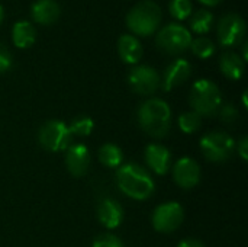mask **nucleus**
<instances>
[{"mask_svg": "<svg viewBox=\"0 0 248 247\" xmlns=\"http://www.w3.org/2000/svg\"><path fill=\"white\" fill-rule=\"evenodd\" d=\"M244 61H247L248 60V51H247V41H244V44H243V57H241Z\"/></svg>", "mask_w": 248, "mask_h": 247, "instance_id": "nucleus-31", "label": "nucleus"}, {"mask_svg": "<svg viewBox=\"0 0 248 247\" xmlns=\"http://www.w3.org/2000/svg\"><path fill=\"white\" fill-rule=\"evenodd\" d=\"M118 52L125 63L137 64L142 57V45L137 36L131 33H124L118 41Z\"/></svg>", "mask_w": 248, "mask_h": 247, "instance_id": "nucleus-16", "label": "nucleus"}, {"mask_svg": "<svg viewBox=\"0 0 248 247\" xmlns=\"http://www.w3.org/2000/svg\"><path fill=\"white\" fill-rule=\"evenodd\" d=\"M12 39L16 47L19 48H28L31 47L36 39V29L35 26L28 20H19L13 25L12 31Z\"/></svg>", "mask_w": 248, "mask_h": 247, "instance_id": "nucleus-19", "label": "nucleus"}, {"mask_svg": "<svg viewBox=\"0 0 248 247\" xmlns=\"http://www.w3.org/2000/svg\"><path fill=\"white\" fill-rule=\"evenodd\" d=\"M202 125V116L196 114L195 111L183 112L179 116V127L185 134H193L196 132Z\"/></svg>", "mask_w": 248, "mask_h": 247, "instance_id": "nucleus-23", "label": "nucleus"}, {"mask_svg": "<svg viewBox=\"0 0 248 247\" xmlns=\"http://www.w3.org/2000/svg\"><path fill=\"white\" fill-rule=\"evenodd\" d=\"M93 127H94L93 119H92L90 116L81 115V116L74 118V119L70 122L68 130H70L71 135H76V137H87V135L92 134Z\"/></svg>", "mask_w": 248, "mask_h": 247, "instance_id": "nucleus-22", "label": "nucleus"}, {"mask_svg": "<svg viewBox=\"0 0 248 247\" xmlns=\"http://www.w3.org/2000/svg\"><path fill=\"white\" fill-rule=\"evenodd\" d=\"M128 83L135 93L151 95L160 87L161 77L157 70L150 66H137L129 71Z\"/></svg>", "mask_w": 248, "mask_h": 247, "instance_id": "nucleus-10", "label": "nucleus"}, {"mask_svg": "<svg viewBox=\"0 0 248 247\" xmlns=\"http://www.w3.org/2000/svg\"><path fill=\"white\" fill-rule=\"evenodd\" d=\"M92 247H124V243L115 234H102L94 239Z\"/></svg>", "mask_w": 248, "mask_h": 247, "instance_id": "nucleus-27", "label": "nucleus"}, {"mask_svg": "<svg viewBox=\"0 0 248 247\" xmlns=\"http://www.w3.org/2000/svg\"><path fill=\"white\" fill-rule=\"evenodd\" d=\"M201 150L203 156L214 163L227 162L235 151L234 138L222 131H211L206 132L201 138Z\"/></svg>", "mask_w": 248, "mask_h": 247, "instance_id": "nucleus-5", "label": "nucleus"}, {"mask_svg": "<svg viewBox=\"0 0 248 247\" xmlns=\"http://www.w3.org/2000/svg\"><path fill=\"white\" fill-rule=\"evenodd\" d=\"M185 220V210L179 202H166L158 205L151 217L153 227L158 233H173L176 231Z\"/></svg>", "mask_w": 248, "mask_h": 247, "instance_id": "nucleus-8", "label": "nucleus"}, {"mask_svg": "<svg viewBox=\"0 0 248 247\" xmlns=\"http://www.w3.org/2000/svg\"><path fill=\"white\" fill-rule=\"evenodd\" d=\"M97 218L103 227L113 230L121 226L124 220V210L118 201L106 198L97 207Z\"/></svg>", "mask_w": 248, "mask_h": 247, "instance_id": "nucleus-15", "label": "nucleus"}, {"mask_svg": "<svg viewBox=\"0 0 248 247\" xmlns=\"http://www.w3.org/2000/svg\"><path fill=\"white\" fill-rule=\"evenodd\" d=\"M218 114H219L221 121L225 122V124H234V122L240 118V112H238V109H237L232 103L221 105Z\"/></svg>", "mask_w": 248, "mask_h": 247, "instance_id": "nucleus-26", "label": "nucleus"}, {"mask_svg": "<svg viewBox=\"0 0 248 247\" xmlns=\"http://www.w3.org/2000/svg\"><path fill=\"white\" fill-rule=\"evenodd\" d=\"M237 150H238L240 156L243 157V160H247L248 159V141L246 137H244V138L240 141V144L237 146Z\"/></svg>", "mask_w": 248, "mask_h": 247, "instance_id": "nucleus-30", "label": "nucleus"}, {"mask_svg": "<svg viewBox=\"0 0 248 247\" xmlns=\"http://www.w3.org/2000/svg\"><path fill=\"white\" fill-rule=\"evenodd\" d=\"M246 35V20L238 13H227L218 22V39L224 47H234Z\"/></svg>", "mask_w": 248, "mask_h": 247, "instance_id": "nucleus-9", "label": "nucleus"}, {"mask_svg": "<svg viewBox=\"0 0 248 247\" xmlns=\"http://www.w3.org/2000/svg\"><path fill=\"white\" fill-rule=\"evenodd\" d=\"M173 178L180 188L192 189L201 181V167L196 160L190 157H182L174 163Z\"/></svg>", "mask_w": 248, "mask_h": 247, "instance_id": "nucleus-11", "label": "nucleus"}, {"mask_svg": "<svg viewBox=\"0 0 248 247\" xmlns=\"http://www.w3.org/2000/svg\"><path fill=\"white\" fill-rule=\"evenodd\" d=\"M177 247H206L201 240H198V239H185V240H182Z\"/></svg>", "mask_w": 248, "mask_h": 247, "instance_id": "nucleus-29", "label": "nucleus"}, {"mask_svg": "<svg viewBox=\"0 0 248 247\" xmlns=\"http://www.w3.org/2000/svg\"><path fill=\"white\" fill-rule=\"evenodd\" d=\"M99 160L103 166L110 169H118L124 162L122 150L112 143H106L99 150Z\"/></svg>", "mask_w": 248, "mask_h": 247, "instance_id": "nucleus-20", "label": "nucleus"}, {"mask_svg": "<svg viewBox=\"0 0 248 247\" xmlns=\"http://www.w3.org/2000/svg\"><path fill=\"white\" fill-rule=\"evenodd\" d=\"M10 67H12V54L6 45L0 44V73L7 71Z\"/></svg>", "mask_w": 248, "mask_h": 247, "instance_id": "nucleus-28", "label": "nucleus"}, {"mask_svg": "<svg viewBox=\"0 0 248 247\" xmlns=\"http://www.w3.org/2000/svg\"><path fill=\"white\" fill-rule=\"evenodd\" d=\"M201 3H203V4H206V6H214V4H218L221 0H199Z\"/></svg>", "mask_w": 248, "mask_h": 247, "instance_id": "nucleus-32", "label": "nucleus"}, {"mask_svg": "<svg viewBox=\"0 0 248 247\" xmlns=\"http://www.w3.org/2000/svg\"><path fill=\"white\" fill-rule=\"evenodd\" d=\"M190 42H192L190 31L186 26L176 22L166 25L157 33V45L169 54H179L186 51L190 47Z\"/></svg>", "mask_w": 248, "mask_h": 247, "instance_id": "nucleus-7", "label": "nucleus"}, {"mask_svg": "<svg viewBox=\"0 0 248 247\" xmlns=\"http://www.w3.org/2000/svg\"><path fill=\"white\" fill-rule=\"evenodd\" d=\"M138 124L153 138H163L169 134L171 125V109L167 102L153 98L141 103L137 112Z\"/></svg>", "mask_w": 248, "mask_h": 247, "instance_id": "nucleus-2", "label": "nucleus"}, {"mask_svg": "<svg viewBox=\"0 0 248 247\" xmlns=\"http://www.w3.org/2000/svg\"><path fill=\"white\" fill-rule=\"evenodd\" d=\"M189 100L193 111L201 116H206V118L215 116L222 105V96L219 87L208 79H201L193 83L190 89Z\"/></svg>", "mask_w": 248, "mask_h": 247, "instance_id": "nucleus-3", "label": "nucleus"}, {"mask_svg": "<svg viewBox=\"0 0 248 247\" xmlns=\"http://www.w3.org/2000/svg\"><path fill=\"white\" fill-rule=\"evenodd\" d=\"M169 9H170V13L176 19H186L192 12V1L190 0H170Z\"/></svg>", "mask_w": 248, "mask_h": 247, "instance_id": "nucleus-25", "label": "nucleus"}, {"mask_svg": "<svg viewBox=\"0 0 248 247\" xmlns=\"http://www.w3.org/2000/svg\"><path fill=\"white\" fill-rule=\"evenodd\" d=\"M71 138L73 135L68 130V125L57 119L45 122L38 132L39 144L52 153L67 150L71 144Z\"/></svg>", "mask_w": 248, "mask_h": 247, "instance_id": "nucleus-6", "label": "nucleus"}, {"mask_svg": "<svg viewBox=\"0 0 248 247\" xmlns=\"http://www.w3.org/2000/svg\"><path fill=\"white\" fill-rule=\"evenodd\" d=\"M214 22V13L208 9H199L190 19V28L192 31L198 33H206Z\"/></svg>", "mask_w": 248, "mask_h": 247, "instance_id": "nucleus-21", "label": "nucleus"}, {"mask_svg": "<svg viewBox=\"0 0 248 247\" xmlns=\"http://www.w3.org/2000/svg\"><path fill=\"white\" fill-rule=\"evenodd\" d=\"M145 163L155 175H166L171 165V153L161 144H150L145 148Z\"/></svg>", "mask_w": 248, "mask_h": 247, "instance_id": "nucleus-14", "label": "nucleus"}, {"mask_svg": "<svg viewBox=\"0 0 248 247\" xmlns=\"http://www.w3.org/2000/svg\"><path fill=\"white\" fill-rule=\"evenodd\" d=\"M219 67L221 71L231 80H238L241 79L243 73H244V67H246V61L232 51H227L221 55L219 60Z\"/></svg>", "mask_w": 248, "mask_h": 247, "instance_id": "nucleus-18", "label": "nucleus"}, {"mask_svg": "<svg viewBox=\"0 0 248 247\" xmlns=\"http://www.w3.org/2000/svg\"><path fill=\"white\" fill-rule=\"evenodd\" d=\"M161 22V9L153 0L137 3L126 15L128 28L137 35H151Z\"/></svg>", "mask_w": 248, "mask_h": 247, "instance_id": "nucleus-4", "label": "nucleus"}, {"mask_svg": "<svg viewBox=\"0 0 248 247\" xmlns=\"http://www.w3.org/2000/svg\"><path fill=\"white\" fill-rule=\"evenodd\" d=\"M190 48L193 54L199 58H209L215 52V44L212 42V39L206 36H199L196 39H192Z\"/></svg>", "mask_w": 248, "mask_h": 247, "instance_id": "nucleus-24", "label": "nucleus"}, {"mask_svg": "<svg viewBox=\"0 0 248 247\" xmlns=\"http://www.w3.org/2000/svg\"><path fill=\"white\" fill-rule=\"evenodd\" d=\"M3 15H4V10H3V6L0 4V22H1V19H3Z\"/></svg>", "mask_w": 248, "mask_h": 247, "instance_id": "nucleus-33", "label": "nucleus"}, {"mask_svg": "<svg viewBox=\"0 0 248 247\" xmlns=\"http://www.w3.org/2000/svg\"><path fill=\"white\" fill-rule=\"evenodd\" d=\"M65 165L68 172L74 178H81L87 173L90 166V151L84 144L70 146L65 156Z\"/></svg>", "mask_w": 248, "mask_h": 247, "instance_id": "nucleus-12", "label": "nucleus"}, {"mask_svg": "<svg viewBox=\"0 0 248 247\" xmlns=\"http://www.w3.org/2000/svg\"><path fill=\"white\" fill-rule=\"evenodd\" d=\"M116 185L122 194L137 201L151 198L155 191V185L150 173L137 163H126L118 167Z\"/></svg>", "mask_w": 248, "mask_h": 247, "instance_id": "nucleus-1", "label": "nucleus"}, {"mask_svg": "<svg viewBox=\"0 0 248 247\" xmlns=\"http://www.w3.org/2000/svg\"><path fill=\"white\" fill-rule=\"evenodd\" d=\"M190 73H192V66L187 60H185V58L174 60L164 70V76H163V82H161L163 89L166 92H170L176 86L183 84L189 79Z\"/></svg>", "mask_w": 248, "mask_h": 247, "instance_id": "nucleus-13", "label": "nucleus"}, {"mask_svg": "<svg viewBox=\"0 0 248 247\" xmlns=\"http://www.w3.org/2000/svg\"><path fill=\"white\" fill-rule=\"evenodd\" d=\"M31 15L38 23H54L60 16V6L55 0H36L31 7Z\"/></svg>", "mask_w": 248, "mask_h": 247, "instance_id": "nucleus-17", "label": "nucleus"}]
</instances>
